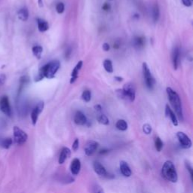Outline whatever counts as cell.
<instances>
[{
    "mask_svg": "<svg viewBox=\"0 0 193 193\" xmlns=\"http://www.w3.org/2000/svg\"><path fill=\"white\" fill-rule=\"evenodd\" d=\"M71 154V151L67 147H63L61 150V152L60 154L59 159H58V163L60 164H63L66 161V160L68 158H69Z\"/></svg>",
    "mask_w": 193,
    "mask_h": 193,
    "instance_id": "cell-15",
    "label": "cell"
},
{
    "mask_svg": "<svg viewBox=\"0 0 193 193\" xmlns=\"http://www.w3.org/2000/svg\"><path fill=\"white\" fill-rule=\"evenodd\" d=\"M12 143H13L12 139L10 138V137H6V138H4L3 140H2V141L0 142V146L2 148L5 149V150H8L11 147Z\"/></svg>",
    "mask_w": 193,
    "mask_h": 193,
    "instance_id": "cell-21",
    "label": "cell"
},
{
    "mask_svg": "<svg viewBox=\"0 0 193 193\" xmlns=\"http://www.w3.org/2000/svg\"><path fill=\"white\" fill-rule=\"evenodd\" d=\"M182 3L185 6L190 7L192 5V0H182Z\"/></svg>",
    "mask_w": 193,
    "mask_h": 193,
    "instance_id": "cell-35",
    "label": "cell"
},
{
    "mask_svg": "<svg viewBox=\"0 0 193 193\" xmlns=\"http://www.w3.org/2000/svg\"><path fill=\"white\" fill-rule=\"evenodd\" d=\"M18 17L21 21H26L29 18V11L27 8H24L20 9L18 12Z\"/></svg>",
    "mask_w": 193,
    "mask_h": 193,
    "instance_id": "cell-19",
    "label": "cell"
},
{
    "mask_svg": "<svg viewBox=\"0 0 193 193\" xmlns=\"http://www.w3.org/2000/svg\"><path fill=\"white\" fill-rule=\"evenodd\" d=\"M60 66V63L58 60H54L47 63L44 66H42L39 71L43 74L44 77H46L48 79H52L55 77V75L59 69Z\"/></svg>",
    "mask_w": 193,
    "mask_h": 193,
    "instance_id": "cell-3",
    "label": "cell"
},
{
    "mask_svg": "<svg viewBox=\"0 0 193 193\" xmlns=\"http://www.w3.org/2000/svg\"><path fill=\"white\" fill-rule=\"evenodd\" d=\"M185 164H186V169L189 171V172L190 177H191V180H193V170H192V167L191 164H189V161H186Z\"/></svg>",
    "mask_w": 193,
    "mask_h": 193,
    "instance_id": "cell-32",
    "label": "cell"
},
{
    "mask_svg": "<svg viewBox=\"0 0 193 193\" xmlns=\"http://www.w3.org/2000/svg\"><path fill=\"white\" fill-rule=\"evenodd\" d=\"M0 110L6 116H11V106H10L8 97L7 96H2L0 99Z\"/></svg>",
    "mask_w": 193,
    "mask_h": 193,
    "instance_id": "cell-7",
    "label": "cell"
},
{
    "mask_svg": "<svg viewBox=\"0 0 193 193\" xmlns=\"http://www.w3.org/2000/svg\"><path fill=\"white\" fill-rule=\"evenodd\" d=\"M124 100H129L130 101H134L135 100L136 90L135 87L132 83L125 84L122 89Z\"/></svg>",
    "mask_w": 193,
    "mask_h": 193,
    "instance_id": "cell-6",
    "label": "cell"
},
{
    "mask_svg": "<svg viewBox=\"0 0 193 193\" xmlns=\"http://www.w3.org/2000/svg\"><path fill=\"white\" fill-rule=\"evenodd\" d=\"M37 24H38V29L40 32H45L49 28V25H48V23L47 21H44V20L42 19H37Z\"/></svg>",
    "mask_w": 193,
    "mask_h": 193,
    "instance_id": "cell-20",
    "label": "cell"
},
{
    "mask_svg": "<svg viewBox=\"0 0 193 193\" xmlns=\"http://www.w3.org/2000/svg\"><path fill=\"white\" fill-rule=\"evenodd\" d=\"M70 171L72 175H78L81 171V161L79 158H74L70 164Z\"/></svg>",
    "mask_w": 193,
    "mask_h": 193,
    "instance_id": "cell-12",
    "label": "cell"
},
{
    "mask_svg": "<svg viewBox=\"0 0 193 193\" xmlns=\"http://www.w3.org/2000/svg\"><path fill=\"white\" fill-rule=\"evenodd\" d=\"M143 130L146 134H150L152 132V127L150 124H145L143 126Z\"/></svg>",
    "mask_w": 193,
    "mask_h": 193,
    "instance_id": "cell-31",
    "label": "cell"
},
{
    "mask_svg": "<svg viewBox=\"0 0 193 193\" xmlns=\"http://www.w3.org/2000/svg\"><path fill=\"white\" fill-rule=\"evenodd\" d=\"M165 113L166 116L167 117H169L171 119V122H172L174 126H177L178 125V120H177V118L176 116L175 113L171 110V107L168 106V105H166V108H165Z\"/></svg>",
    "mask_w": 193,
    "mask_h": 193,
    "instance_id": "cell-17",
    "label": "cell"
},
{
    "mask_svg": "<svg viewBox=\"0 0 193 193\" xmlns=\"http://www.w3.org/2000/svg\"><path fill=\"white\" fill-rule=\"evenodd\" d=\"M82 64H83V61L82 60H80V61L78 62V63L76 64V66H75V68L72 70V73H71V79H70V83L72 84L76 82V80L78 78V75H79V71L80 70L81 68H82Z\"/></svg>",
    "mask_w": 193,
    "mask_h": 193,
    "instance_id": "cell-16",
    "label": "cell"
},
{
    "mask_svg": "<svg viewBox=\"0 0 193 193\" xmlns=\"http://www.w3.org/2000/svg\"><path fill=\"white\" fill-rule=\"evenodd\" d=\"M143 74L147 88H148L149 89H152L155 85V80L154 78L152 76L150 68H149L147 63H143Z\"/></svg>",
    "mask_w": 193,
    "mask_h": 193,
    "instance_id": "cell-5",
    "label": "cell"
},
{
    "mask_svg": "<svg viewBox=\"0 0 193 193\" xmlns=\"http://www.w3.org/2000/svg\"><path fill=\"white\" fill-rule=\"evenodd\" d=\"M74 122L78 125H84L87 123V118L82 112L77 111L75 115Z\"/></svg>",
    "mask_w": 193,
    "mask_h": 193,
    "instance_id": "cell-14",
    "label": "cell"
},
{
    "mask_svg": "<svg viewBox=\"0 0 193 193\" xmlns=\"http://www.w3.org/2000/svg\"><path fill=\"white\" fill-rule=\"evenodd\" d=\"M117 129H119V130H122V131H124L127 129V124L125 121L123 120V119H120L116 122V124Z\"/></svg>",
    "mask_w": 193,
    "mask_h": 193,
    "instance_id": "cell-23",
    "label": "cell"
},
{
    "mask_svg": "<svg viewBox=\"0 0 193 193\" xmlns=\"http://www.w3.org/2000/svg\"><path fill=\"white\" fill-rule=\"evenodd\" d=\"M39 1V7H41L42 8V6H43V3H42V0H38Z\"/></svg>",
    "mask_w": 193,
    "mask_h": 193,
    "instance_id": "cell-41",
    "label": "cell"
},
{
    "mask_svg": "<svg viewBox=\"0 0 193 193\" xmlns=\"http://www.w3.org/2000/svg\"><path fill=\"white\" fill-rule=\"evenodd\" d=\"M93 166L94 170L96 174H98L99 176H101V177H107L108 173L103 164H101L98 161H95V162H94Z\"/></svg>",
    "mask_w": 193,
    "mask_h": 193,
    "instance_id": "cell-11",
    "label": "cell"
},
{
    "mask_svg": "<svg viewBox=\"0 0 193 193\" xmlns=\"http://www.w3.org/2000/svg\"><path fill=\"white\" fill-rule=\"evenodd\" d=\"M115 79H116L117 82H122L123 81V78L119 77V76H116V77H115Z\"/></svg>",
    "mask_w": 193,
    "mask_h": 193,
    "instance_id": "cell-40",
    "label": "cell"
},
{
    "mask_svg": "<svg viewBox=\"0 0 193 193\" xmlns=\"http://www.w3.org/2000/svg\"><path fill=\"white\" fill-rule=\"evenodd\" d=\"M44 109V102L40 101L38 103L36 106H35L33 110H32V113H31V120H32V123L33 125H35L36 122H37L38 119H39V115L42 112Z\"/></svg>",
    "mask_w": 193,
    "mask_h": 193,
    "instance_id": "cell-8",
    "label": "cell"
},
{
    "mask_svg": "<svg viewBox=\"0 0 193 193\" xmlns=\"http://www.w3.org/2000/svg\"><path fill=\"white\" fill-rule=\"evenodd\" d=\"M14 142L18 145H23L27 141L28 135L26 132H24L22 129L18 126L13 127Z\"/></svg>",
    "mask_w": 193,
    "mask_h": 193,
    "instance_id": "cell-4",
    "label": "cell"
},
{
    "mask_svg": "<svg viewBox=\"0 0 193 193\" xmlns=\"http://www.w3.org/2000/svg\"><path fill=\"white\" fill-rule=\"evenodd\" d=\"M72 150L73 151H77L78 149H79V139H76L75 140V141L73 142V143H72Z\"/></svg>",
    "mask_w": 193,
    "mask_h": 193,
    "instance_id": "cell-33",
    "label": "cell"
},
{
    "mask_svg": "<svg viewBox=\"0 0 193 193\" xmlns=\"http://www.w3.org/2000/svg\"><path fill=\"white\" fill-rule=\"evenodd\" d=\"M97 121L98 122L102 124H104V125H107L110 123V121L108 119V118L106 117V116H105L104 114H101L97 117Z\"/></svg>",
    "mask_w": 193,
    "mask_h": 193,
    "instance_id": "cell-27",
    "label": "cell"
},
{
    "mask_svg": "<svg viewBox=\"0 0 193 193\" xmlns=\"http://www.w3.org/2000/svg\"><path fill=\"white\" fill-rule=\"evenodd\" d=\"M95 193H104V191L100 188V186H98L96 189V191H95Z\"/></svg>",
    "mask_w": 193,
    "mask_h": 193,
    "instance_id": "cell-38",
    "label": "cell"
},
{
    "mask_svg": "<svg viewBox=\"0 0 193 193\" xmlns=\"http://www.w3.org/2000/svg\"><path fill=\"white\" fill-rule=\"evenodd\" d=\"M144 45V39L142 37H137L134 39V46L140 48Z\"/></svg>",
    "mask_w": 193,
    "mask_h": 193,
    "instance_id": "cell-29",
    "label": "cell"
},
{
    "mask_svg": "<svg viewBox=\"0 0 193 193\" xmlns=\"http://www.w3.org/2000/svg\"><path fill=\"white\" fill-rule=\"evenodd\" d=\"M163 146H164V144H163L162 140L160 139V137H156V138L155 139V147L156 150L158 152H161L163 148Z\"/></svg>",
    "mask_w": 193,
    "mask_h": 193,
    "instance_id": "cell-25",
    "label": "cell"
},
{
    "mask_svg": "<svg viewBox=\"0 0 193 193\" xmlns=\"http://www.w3.org/2000/svg\"><path fill=\"white\" fill-rule=\"evenodd\" d=\"M103 67H104V69H106V72H110V73H111V72H113V63H112V61L110 60H105L104 62H103Z\"/></svg>",
    "mask_w": 193,
    "mask_h": 193,
    "instance_id": "cell-24",
    "label": "cell"
},
{
    "mask_svg": "<svg viewBox=\"0 0 193 193\" xmlns=\"http://www.w3.org/2000/svg\"><path fill=\"white\" fill-rule=\"evenodd\" d=\"M152 15H153V20L154 21H157L159 18L160 15V11H159V8H158V5L157 4L154 5L152 10Z\"/></svg>",
    "mask_w": 193,
    "mask_h": 193,
    "instance_id": "cell-26",
    "label": "cell"
},
{
    "mask_svg": "<svg viewBox=\"0 0 193 193\" xmlns=\"http://www.w3.org/2000/svg\"><path fill=\"white\" fill-rule=\"evenodd\" d=\"M94 109H95V110H96V111H98V112H100V111H101V106H100V105H96V106H94Z\"/></svg>",
    "mask_w": 193,
    "mask_h": 193,
    "instance_id": "cell-39",
    "label": "cell"
},
{
    "mask_svg": "<svg viewBox=\"0 0 193 193\" xmlns=\"http://www.w3.org/2000/svg\"><path fill=\"white\" fill-rule=\"evenodd\" d=\"M161 174L164 179L171 183H177L178 180L177 170L172 161H167L163 165L161 169Z\"/></svg>",
    "mask_w": 193,
    "mask_h": 193,
    "instance_id": "cell-2",
    "label": "cell"
},
{
    "mask_svg": "<svg viewBox=\"0 0 193 193\" xmlns=\"http://www.w3.org/2000/svg\"><path fill=\"white\" fill-rule=\"evenodd\" d=\"M167 94L168 100L174 107L177 116L180 121L183 120V109L182 105H181V101H180V96L176 91H174L171 88H167Z\"/></svg>",
    "mask_w": 193,
    "mask_h": 193,
    "instance_id": "cell-1",
    "label": "cell"
},
{
    "mask_svg": "<svg viewBox=\"0 0 193 193\" xmlns=\"http://www.w3.org/2000/svg\"><path fill=\"white\" fill-rule=\"evenodd\" d=\"M106 152H108V150H101V151L100 152V154H104V153H106Z\"/></svg>",
    "mask_w": 193,
    "mask_h": 193,
    "instance_id": "cell-42",
    "label": "cell"
},
{
    "mask_svg": "<svg viewBox=\"0 0 193 193\" xmlns=\"http://www.w3.org/2000/svg\"><path fill=\"white\" fill-rule=\"evenodd\" d=\"M98 146L99 143L94 140H90V141L88 142L87 144L85 145V152L86 155H92L96 151Z\"/></svg>",
    "mask_w": 193,
    "mask_h": 193,
    "instance_id": "cell-10",
    "label": "cell"
},
{
    "mask_svg": "<svg viewBox=\"0 0 193 193\" xmlns=\"http://www.w3.org/2000/svg\"><path fill=\"white\" fill-rule=\"evenodd\" d=\"M177 137L178 138L180 146L183 149H189L192 147V141L189 137L184 134L183 132H178L177 134Z\"/></svg>",
    "mask_w": 193,
    "mask_h": 193,
    "instance_id": "cell-9",
    "label": "cell"
},
{
    "mask_svg": "<svg viewBox=\"0 0 193 193\" xmlns=\"http://www.w3.org/2000/svg\"><path fill=\"white\" fill-rule=\"evenodd\" d=\"M82 97L84 101L89 102L91 100V91L89 90L84 91L83 93H82Z\"/></svg>",
    "mask_w": 193,
    "mask_h": 193,
    "instance_id": "cell-28",
    "label": "cell"
},
{
    "mask_svg": "<svg viewBox=\"0 0 193 193\" xmlns=\"http://www.w3.org/2000/svg\"><path fill=\"white\" fill-rule=\"evenodd\" d=\"M110 46L108 43H104L103 45V51H105V52H108V51L110 50Z\"/></svg>",
    "mask_w": 193,
    "mask_h": 193,
    "instance_id": "cell-36",
    "label": "cell"
},
{
    "mask_svg": "<svg viewBox=\"0 0 193 193\" xmlns=\"http://www.w3.org/2000/svg\"><path fill=\"white\" fill-rule=\"evenodd\" d=\"M102 8H103V10H106V11H107V10H110V5H109L108 3H105L104 5H103V7H102Z\"/></svg>",
    "mask_w": 193,
    "mask_h": 193,
    "instance_id": "cell-37",
    "label": "cell"
},
{
    "mask_svg": "<svg viewBox=\"0 0 193 193\" xmlns=\"http://www.w3.org/2000/svg\"><path fill=\"white\" fill-rule=\"evenodd\" d=\"M119 167H120V171L121 173L122 174V175L124 177H129L131 176L132 171L130 170V167L129 166V164H127L126 161H122L120 162V164H119Z\"/></svg>",
    "mask_w": 193,
    "mask_h": 193,
    "instance_id": "cell-13",
    "label": "cell"
},
{
    "mask_svg": "<svg viewBox=\"0 0 193 193\" xmlns=\"http://www.w3.org/2000/svg\"><path fill=\"white\" fill-rule=\"evenodd\" d=\"M65 9V6L64 4L62 3V2H59V3L56 6V11L58 14H62L63 13V11H64Z\"/></svg>",
    "mask_w": 193,
    "mask_h": 193,
    "instance_id": "cell-30",
    "label": "cell"
},
{
    "mask_svg": "<svg viewBox=\"0 0 193 193\" xmlns=\"http://www.w3.org/2000/svg\"><path fill=\"white\" fill-rule=\"evenodd\" d=\"M32 53H33L34 56L37 59H40L41 56H42V52H43V48L40 45H35V46L32 47Z\"/></svg>",
    "mask_w": 193,
    "mask_h": 193,
    "instance_id": "cell-22",
    "label": "cell"
},
{
    "mask_svg": "<svg viewBox=\"0 0 193 193\" xmlns=\"http://www.w3.org/2000/svg\"><path fill=\"white\" fill-rule=\"evenodd\" d=\"M5 81H6V76H5V74L1 73V74H0V87L3 85L4 84H5Z\"/></svg>",
    "mask_w": 193,
    "mask_h": 193,
    "instance_id": "cell-34",
    "label": "cell"
},
{
    "mask_svg": "<svg viewBox=\"0 0 193 193\" xmlns=\"http://www.w3.org/2000/svg\"><path fill=\"white\" fill-rule=\"evenodd\" d=\"M172 60L174 69H177L178 68L179 63H180V50L177 47L174 48V51H173Z\"/></svg>",
    "mask_w": 193,
    "mask_h": 193,
    "instance_id": "cell-18",
    "label": "cell"
}]
</instances>
